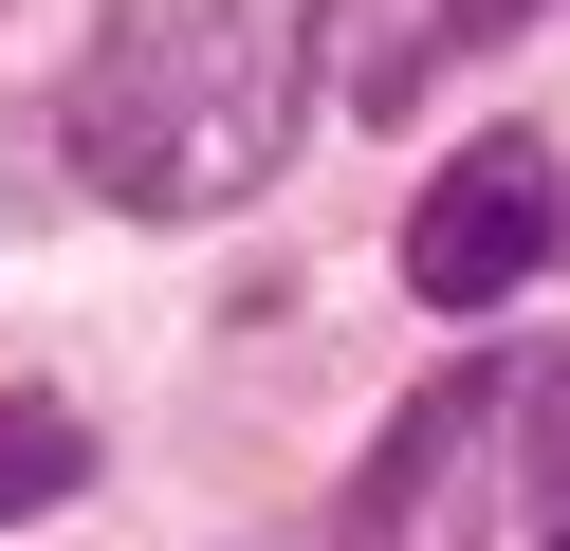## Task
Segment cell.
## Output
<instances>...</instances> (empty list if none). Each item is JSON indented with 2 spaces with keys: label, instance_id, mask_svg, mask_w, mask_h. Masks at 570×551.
<instances>
[{
  "label": "cell",
  "instance_id": "cell-2",
  "mask_svg": "<svg viewBox=\"0 0 570 551\" xmlns=\"http://www.w3.org/2000/svg\"><path fill=\"white\" fill-rule=\"evenodd\" d=\"M350 551H570V350H460L368 441Z\"/></svg>",
  "mask_w": 570,
  "mask_h": 551
},
{
  "label": "cell",
  "instance_id": "cell-1",
  "mask_svg": "<svg viewBox=\"0 0 570 551\" xmlns=\"http://www.w3.org/2000/svg\"><path fill=\"white\" fill-rule=\"evenodd\" d=\"M313 37H332V0H111L75 37V92H56L75 184L129 220L258 203L313 129Z\"/></svg>",
  "mask_w": 570,
  "mask_h": 551
},
{
  "label": "cell",
  "instance_id": "cell-3",
  "mask_svg": "<svg viewBox=\"0 0 570 551\" xmlns=\"http://www.w3.org/2000/svg\"><path fill=\"white\" fill-rule=\"evenodd\" d=\"M552 239H570L552 147H533V129H479V147L405 203V294H423V313H497V294L552 276Z\"/></svg>",
  "mask_w": 570,
  "mask_h": 551
},
{
  "label": "cell",
  "instance_id": "cell-5",
  "mask_svg": "<svg viewBox=\"0 0 570 551\" xmlns=\"http://www.w3.org/2000/svg\"><path fill=\"white\" fill-rule=\"evenodd\" d=\"M533 0H442V19H423V56H479V37H515Z\"/></svg>",
  "mask_w": 570,
  "mask_h": 551
},
{
  "label": "cell",
  "instance_id": "cell-4",
  "mask_svg": "<svg viewBox=\"0 0 570 551\" xmlns=\"http://www.w3.org/2000/svg\"><path fill=\"white\" fill-rule=\"evenodd\" d=\"M75 478H92V423H75V404H0V514L75 496Z\"/></svg>",
  "mask_w": 570,
  "mask_h": 551
}]
</instances>
